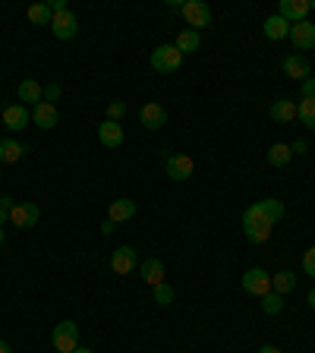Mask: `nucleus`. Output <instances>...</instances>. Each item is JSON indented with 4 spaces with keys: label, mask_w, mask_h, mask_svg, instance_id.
<instances>
[{
    "label": "nucleus",
    "mask_w": 315,
    "mask_h": 353,
    "mask_svg": "<svg viewBox=\"0 0 315 353\" xmlns=\"http://www.w3.org/2000/svg\"><path fill=\"white\" fill-rule=\"evenodd\" d=\"M278 16H281V19H287L290 26H294V22L309 19V0H281V3H278Z\"/></svg>",
    "instance_id": "nucleus-12"
},
{
    "label": "nucleus",
    "mask_w": 315,
    "mask_h": 353,
    "mask_svg": "<svg viewBox=\"0 0 315 353\" xmlns=\"http://www.w3.org/2000/svg\"><path fill=\"white\" fill-rule=\"evenodd\" d=\"M0 353H10V344H7V341H0Z\"/></svg>",
    "instance_id": "nucleus-38"
},
{
    "label": "nucleus",
    "mask_w": 315,
    "mask_h": 353,
    "mask_svg": "<svg viewBox=\"0 0 315 353\" xmlns=\"http://www.w3.org/2000/svg\"><path fill=\"white\" fill-rule=\"evenodd\" d=\"M51 344L57 353H73L79 347V325L76 322H57V328L51 331Z\"/></svg>",
    "instance_id": "nucleus-2"
},
{
    "label": "nucleus",
    "mask_w": 315,
    "mask_h": 353,
    "mask_svg": "<svg viewBox=\"0 0 315 353\" xmlns=\"http://www.w3.org/2000/svg\"><path fill=\"white\" fill-rule=\"evenodd\" d=\"M136 202L132 199H117V202H110L108 208V221H114V224H123V221H132L136 218Z\"/></svg>",
    "instance_id": "nucleus-17"
},
{
    "label": "nucleus",
    "mask_w": 315,
    "mask_h": 353,
    "mask_svg": "<svg viewBox=\"0 0 315 353\" xmlns=\"http://www.w3.org/2000/svg\"><path fill=\"white\" fill-rule=\"evenodd\" d=\"M139 123L145 126V130H161V126H167V110L161 108L158 101H148V104H142V110H139Z\"/></svg>",
    "instance_id": "nucleus-11"
},
{
    "label": "nucleus",
    "mask_w": 315,
    "mask_h": 353,
    "mask_svg": "<svg viewBox=\"0 0 315 353\" xmlns=\"http://www.w3.org/2000/svg\"><path fill=\"white\" fill-rule=\"evenodd\" d=\"M262 309L268 312V316H278L281 309H284V296L274 294V290H272V294H265L262 296Z\"/></svg>",
    "instance_id": "nucleus-28"
},
{
    "label": "nucleus",
    "mask_w": 315,
    "mask_h": 353,
    "mask_svg": "<svg viewBox=\"0 0 315 353\" xmlns=\"http://www.w3.org/2000/svg\"><path fill=\"white\" fill-rule=\"evenodd\" d=\"M180 63H183V54L176 51V44H161L152 51V70L158 73H176Z\"/></svg>",
    "instance_id": "nucleus-3"
},
{
    "label": "nucleus",
    "mask_w": 315,
    "mask_h": 353,
    "mask_svg": "<svg viewBox=\"0 0 315 353\" xmlns=\"http://www.w3.org/2000/svg\"><path fill=\"white\" fill-rule=\"evenodd\" d=\"M73 353H92V350H88V347H76Z\"/></svg>",
    "instance_id": "nucleus-40"
},
{
    "label": "nucleus",
    "mask_w": 315,
    "mask_h": 353,
    "mask_svg": "<svg viewBox=\"0 0 315 353\" xmlns=\"http://www.w3.org/2000/svg\"><path fill=\"white\" fill-rule=\"evenodd\" d=\"M38 218H41V208H38L35 202H16L13 212H10V224H13V228H22V230L35 228Z\"/></svg>",
    "instance_id": "nucleus-8"
},
{
    "label": "nucleus",
    "mask_w": 315,
    "mask_h": 353,
    "mask_svg": "<svg viewBox=\"0 0 315 353\" xmlns=\"http://www.w3.org/2000/svg\"><path fill=\"white\" fill-rule=\"evenodd\" d=\"M290 158H294V152H290V145H287V142H278V145L268 148V164H272V168H287V164H290Z\"/></svg>",
    "instance_id": "nucleus-23"
},
{
    "label": "nucleus",
    "mask_w": 315,
    "mask_h": 353,
    "mask_svg": "<svg viewBox=\"0 0 315 353\" xmlns=\"http://www.w3.org/2000/svg\"><path fill=\"white\" fill-rule=\"evenodd\" d=\"M57 98H60V85H57V82H51V85H44V101L54 104Z\"/></svg>",
    "instance_id": "nucleus-32"
},
{
    "label": "nucleus",
    "mask_w": 315,
    "mask_h": 353,
    "mask_svg": "<svg viewBox=\"0 0 315 353\" xmlns=\"http://www.w3.org/2000/svg\"><path fill=\"white\" fill-rule=\"evenodd\" d=\"M303 272H306L309 278H315V246L306 250V256H303Z\"/></svg>",
    "instance_id": "nucleus-31"
},
{
    "label": "nucleus",
    "mask_w": 315,
    "mask_h": 353,
    "mask_svg": "<svg viewBox=\"0 0 315 353\" xmlns=\"http://www.w3.org/2000/svg\"><path fill=\"white\" fill-rule=\"evenodd\" d=\"M29 148L16 139H0V164H16Z\"/></svg>",
    "instance_id": "nucleus-21"
},
{
    "label": "nucleus",
    "mask_w": 315,
    "mask_h": 353,
    "mask_svg": "<svg viewBox=\"0 0 315 353\" xmlns=\"http://www.w3.org/2000/svg\"><path fill=\"white\" fill-rule=\"evenodd\" d=\"M262 32H265V38H272V41H281V38L290 35V22L281 19V16H268V19L262 22Z\"/></svg>",
    "instance_id": "nucleus-19"
},
{
    "label": "nucleus",
    "mask_w": 315,
    "mask_h": 353,
    "mask_svg": "<svg viewBox=\"0 0 315 353\" xmlns=\"http://www.w3.org/2000/svg\"><path fill=\"white\" fill-rule=\"evenodd\" d=\"M272 120L274 123H290V120H296V101H287V98H281V101L272 104Z\"/></svg>",
    "instance_id": "nucleus-22"
},
{
    "label": "nucleus",
    "mask_w": 315,
    "mask_h": 353,
    "mask_svg": "<svg viewBox=\"0 0 315 353\" xmlns=\"http://www.w3.org/2000/svg\"><path fill=\"white\" fill-rule=\"evenodd\" d=\"M278 221H284V202L281 199H262L243 212V234L250 243H268Z\"/></svg>",
    "instance_id": "nucleus-1"
},
{
    "label": "nucleus",
    "mask_w": 315,
    "mask_h": 353,
    "mask_svg": "<svg viewBox=\"0 0 315 353\" xmlns=\"http://www.w3.org/2000/svg\"><path fill=\"white\" fill-rule=\"evenodd\" d=\"M258 353H281V350L274 344H262V347H258Z\"/></svg>",
    "instance_id": "nucleus-37"
},
{
    "label": "nucleus",
    "mask_w": 315,
    "mask_h": 353,
    "mask_svg": "<svg viewBox=\"0 0 315 353\" xmlns=\"http://www.w3.org/2000/svg\"><path fill=\"white\" fill-rule=\"evenodd\" d=\"M287 38L296 44V51H312V48H315V22H309V19L294 22Z\"/></svg>",
    "instance_id": "nucleus-9"
},
{
    "label": "nucleus",
    "mask_w": 315,
    "mask_h": 353,
    "mask_svg": "<svg viewBox=\"0 0 315 353\" xmlns=\"http://www.w3.org/2000/svg\"><path fill=\"white\" fill-rule=\"evenodd\" d=\"M3 123L10 130H26L32 123V110L26 104H10V108H3Z\"/></svg>",
    "instance_id": "nucleus-15"
},
{
    "label": "nucleus",
    "mask_w": 315,
    "mask_h": 353,
    "mask_svg": "<svg viewBox=\"0 0 315 353\" xmlns=\"http://www.w3.org/2000/svg\"><path fill=\"white\" fill-rule=\"evenodd\" d=\"M0 246H3V228H0Z\"/></svg>",
    "instance_id": "nucleus-41"
},
{
    "label": "nucleus",
    "mask_w": 315,
    "mask_h": 353,
    "mask_svg": "<svg viewBox=\"0 0 315 353\" xmlns=\"http://www.w3.org/2000/svg\"><path fill=\"white\" fill-rule=\"evenodd\" d=\"M126 114V104L123 101H110L108 104V120H114V123H120V117Z\"/></svg>",
    "instance_id": "nucleus-30"
},
{
    "label": "nucleus",
    "mask_w": 315,
    "mask_h": 353,
    "mask_svg": "<svg viewBox=\"0 0 315 353\" xmlns=\"http://www.w3.org/2000/svg\"><path fill=\"white\" fill-rule=\"evenodd\" d=\"M16 95H19V104H26V108L32 104V108H35V104L44 101V85L35 79H22L19 88H16Z\"/></svg>",
    "instance_id": "nucleus-13"
},
{
    "label": "nucleus",
    "mask_w": 315,
    "mask_h": 353,
    "mask_svg": "<svg viewBox=\"0 0 315 353\" xmlns=\"http://www.w3.org/2000/svg\"><path fill=\"white\" fill-rule=\"evenodd\" d=\"M32 123H35L38 130H54V126H57V104H48V101L35 104V108H32Z\"/></svg>",
    "instance_id": "nucleus-14"
},
{
    "label": "nucleus",
    "mask_w": 315,
    "mask_h": 353,
    "mask_svg": "<svg viewBox=\"0 0 315 353\" xmlns=\"http://www.w3.org/2000/svg\"><path fill=\"white\" fill-rule=\"evenodd\" d=\"M164 174L176 183H186L192 174H196V161H192L190 154H170L167 161H164Z\"/></svg>",
    "instance_id": "nucleus-5"
},
{
    "label": "nucleus",
    "mask_w": 315,
    "mask_h": 353,
    "mask_svg": "<svg viewBox=\"0 0 315 353\" xmlns=\"http://www.w3.org/2000/svg\"><path fill=\"white\" fill-rule=\"evenodd\" d=\"M152 290H154V303H158V306H170V303H174V287H170L167 281H161V284L152 287Z\"/></svg>",
    "instance_id": "nucleus-29"
},
{
    "label": "nucleus",
    "mask_w": 315,
    "mask_h": 353,
    "mask_svg": "<svg viewBox=\"0 0 315 353\" xmlns=\"http://www.w3.org/2000/svg\"><path fill=\"white\" fill-rule=\"evenodd\" d=\"M296 287V274L294 272H278V274H272V290L274 294H290V290H294Z\"/></svg>",
    "instance_id": "nucleus-25"
},
{
    "label": "nucleus",
    "mask_w": 315,
    "mask_h": 353,
    "mask_svg": "<svg viewBox=\"0 0 315 353\" xmlns=\"http://www.w3.org/2000/svg\"><path fill=\"white\" fill-rule=\"evenodd\" d=\"M98 139H101V145H108V148L123 145V126L114 123V120H104V123L98 126Z\"/></svg>",
    "instance_id": "nucleus-18"
},
{
    "label": "nucleus",
    "mask_w": 315,
    "mask_h": 353,
    "mask_svg": "<svg viewBox=\"0 0 315 353\" xmlns=\"http://www.w3.org/2000/svg\"><path fill=\"white\" fill-rule=\"evenodd\" d=\"M136 265H139V252L132 250V246H117L114 256H110V268H114V274H132Z\"/></svg>",
    "instance_id": "nucleus-10"
},
{
    "label": "nucleus",
    "mask_w": 315,
    "mask_h": 353,
    "mask_svg": "<svg viewBox=\"0 0 315 353\" xmlns=\"http://www.w3.org/2000/svg\"><path fill=\"white\" fill-rule=\"evenodd\" d=\"M296 120H300L303 126H309V130H315V98L296 101Z\"/></svg>",
    "instance_id": "nucleus-24"
},
{
    "label": "nucleus",
    "mask_w": 315,
    "mask_h": 353,
    "mask_svg": "<svg viewBox=\"0 0 315 353\" xmlns=\"http://www.w3.org/2000/svg\"><path fill=\"white\" fill-rule=\"evenodd\" d=\"M290 152H294V154H309L306 139H296V142H290Z\"/></svg>",
    "instance_id": "nucleus-34"
},
{
    "label": "nucleus",
    "mask_w": 315,
    "mask_h": 353,
    "mask_svg": "<svg viewBox=\"0 0 315 353\" xmlns=\"http://www.w3.org/2000/svg\"><path fill=\"white\" fill-rule=\"evenodd\" d=\"M139 272H142V281L152 287H158L164 281V262L161 259H145V262L139 265Z\"/></svg>",
    "instance_id": "nucleus-20"
},
{
    "label": "nucleus",
    "mask_w": 315,
    "mask_h": 353,
    "mask_svg": "<svg viewBox=\"0 0 315 353\" xmlns=\"http://www.w3.org/2000/svg\"><path fill=\"white\" fill-rule=\"evenodd\" d=\"M199 32H192V29H183L180 35H176V51L180 54H192V51H199Z\"/></svg>",
    "instance_id": "nucleus-26"
},
{
    "label": "nucleus",
    "mask_w": 315,
    "mask_h": 353,
    "mask_svg": "<svg viewBox=\"0 0 315 353\" xmlns=\"http://www.w3.org/2000/svg\"><path fill=\"white\" fill-rule=\"evenodd\" d=\"M183 19L192 32L208 29V26H212V10H208V3H202V0H186L183 3Z\"/></svg>",
    "instance_id": "nucleus-4"
},
{
    "label": "nucleus",
    "mask_w": 315,
    "mask_h": 353,
    "mask_svg": "<svg viewBox=\"0 0 315 353\" xmlns=\"http://www.w3.org/2000/svg\"><path fill=\"white\" fill-rule=\"evenodd\" d=\"M309 10H315V0H309Z\"/></svg>",
    "instance_id": "nucleus-42"
},
{
    "label": "nucleus",
    "mask_w": 315,
    "mask_h": 353,
    "mask_svg": "<svg viewBox=\"0 0 315 353\" xmlns=\"http://www.w3.org/2000/svg\"><path fill=\"white\" fill-rule=\"evenodd\" d=\"M300 92H303V98H315V76L300 82Z\"/></svg>",
    "instance_id": "nucleus-33"
},
{
    "label": "nucleus",
    "mask_w": 315,
    "mask_h": 353,
    "mask_svg": "<svg viewBox=\"0 0 315 353\" xmlns=\"http://www.w3.org/2000/svg\"><path fill=\"white\" fill-rule=\"evenodd\" d=\"M243 290L262 300L265 294H272V274L265 272V268H250V272L243 274Z\"/></svg>",
    "instance_id": "nucleus-7"
},
{
    "label": "nucleus",
    "mask_w": 315,
    "mask_h": 353,
    "mask_svg": "<svg viewBox=\"0 0 315 353\" xmlns=\"http://www.w3.org/2000/svg\"><path fill=\"white\" fill-rule=\"evenodd\" d=\"M51 19H54V13H51L48 3H32L29 7V22L32 26H51Z\"/></svg>",
    "instance_id": "nucleus-27"
},
{
    "label": "nucleus",
    "mask_w": 315,
    "mask_h": 353,
    "mask_svg": "<svg viewBox=\"0 0 315 353\" xmlns=\"http://www.w3.org/2000/svg\"><path fill=\"white\" fill-rule=\"evenodd\" d=\"M51 32H54V38H60V41H70V38L79 32V16H76L73 10H60V13H54Z\"/></svg>",
    "instance_id": "nucleus-6"
},
{
    "label": "nucleus",
    "mask_w": 315,
    "mask_h": 353,
    "mask_svg": "<svg viewBox=\"0 0 315 353\" xmlns=\"http://www.w3.org/2000/svg\"><path fill=\"white\" fill-rule=\"evenodd\" d=\"M10 212H13V208H7V205H3V202H0V228H7Z\"/></svg>",
    "instance_id": "nucleus-36"
},
{
    "label": "nucleus",
    "mask_w": 315,
    "mask_h": 353,
    "mask_svg": "<svg viewBox=\"0 0 315 353\" xmlns=\"http://www.w3.org/2000/svg\"><path fill=\"white\" fill-rule=\"evenodd\" d=\"M309 306L315 309V290H309Z\"/></svg>",
    "instance_id": "nucleus-39"
},
{
    "label": "nucleus",
    "mask_w": 315,
    "mask_h": 353,
    "mask_svg": "<svg viewBox=\"0 0 315 353\" xmlns=\"http://www.w3.org/2000/svg\"><path fill=\"white\" fill-rule=\"evenodd\" d=\"M284 73L290 76V79L303 82V79H309V76H312V70H309V60L303 57V54H287V57H284Z\"/></svg>",
    "instance_id": "nucleus-16"
},
{
    "label": "nucleus",
    "mask_w": 315,
    "mask_h": 353,
    "mask_svg": "<svg viewBox=\"0 0 315 353\" xmlns=\"http://www.w3.org/2000/svg\"><path fill=\"white\" fill-rule=\"evenodd\" d=\"M114 230H117V224H114V221H108V218H104V221H101V234H104V236H110V234H114Z\"/></svg>",
    "instance_id": "nucleus-35"
}]
</instances>
